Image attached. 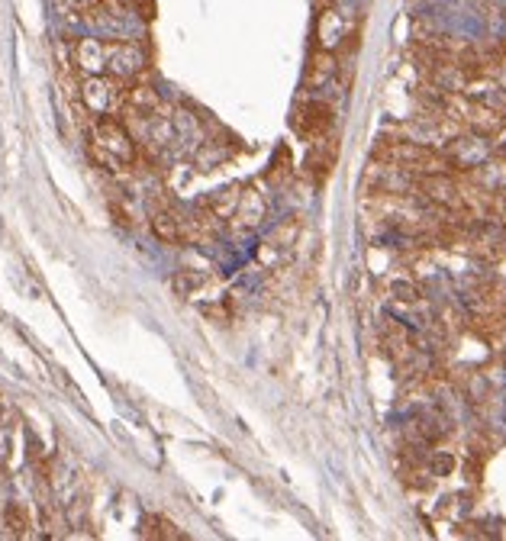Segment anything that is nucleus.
<instances>
[{
	"instance_id": "nucleus-1",
	"label": "nucleus",
	"mask_w": 506,
	"mask_h": 541,
	"mask_svg": "<svg viewBox=\"0 0 506 541\" xmlns=\"http://www.w3.org/2000/svg\"><path fill=\"white\" fill-rule=\"evenodd\" d=\"M91 155L100 168L117 174L136 165L139 149H136V139L129 136V129L117 116H97L91 126Z\"/></svg>"
},
{
	"instance_id": "nucleus-2",
	"label": "nucleus",
	"mask_w": 506,
	"mask_h": 541,
	"mask_svg": "<svg viewBox=\"0 0 506 541\" xmlns=\"http://www.w3.org/2000/svg\"><path fill=\"white\" fill-rule=\"evenodd\" d=\"M81 104L94 116H117L123 110V81L110 75H88L81 78Z\"/></svg>"
},
{
	"instance_id": "nucleus-3",
	"label": "nucleus",
	"mask_w": 506,
	"mask_h": 541,
	"mask_svg": "<svg viewBox=\"0 0 506 541\" xmlns=\"http://www.w3.org/2000/svg\"><path fill=\"white\" fill-rule=\"evenodd\" d=\"M149 58L146 49L139 46L136 39H113L107 42V75L117 81H136L142 71H146Z\"/></svg>"
},
{
	"instance_id": "nucleus-4",
	"label": "nucleus",
	"mask_w": 506,
	"mask_h": 541,
	"mask_svg": "<svg viewBox=\"0 0 506 541\" xmlns=\"http://www.w3.org/2000/svg\"><path fill=\"white\" fill-rule=\"evenodd\" d=\"M294 129L297 136L310 139V142H320L326 139V133L332 129V107L326 100H303L294 110Z\"/></svg>"
},
{
	"instance_id": "nucleus-5",
	"label": "nucleus",
	"mask_w": 506,
	"mask_h": 541,
	"mask_svg": "<svg viewBox=\"0 0 506 541\" xmlns=\"http://www.w3.org/2000/svg\"><path fill=\"white\" fill-rule=\"evenodd\" d=\"M71 65L81 71V78L107 75V42L94 33L78 36L75 46H71Z\"/></svg>"
},
{
	"instance_id": "nucleus-6",
	"label": "nucleus",
	"mask_w": 506,
	"mask_h": 541,
	"mask_svg": "<svg viewBox=\"0 0 506 541\" xmlns=\"http://www.w3.org/2000/svg\"><path fill=\"white\" fill-rule=\"evenodd\" d=\"M165 104L158 97L155 87L149 84H133L123 87V110L120 113H133V116H162Z\"/></svg>"
},
{
	"instance_id": "nucleus-7",
	"label": "nucleus",
	"mask_w": 506,
	"mask_h": 541,
	"mask_svg": "<svg viewBox=\"0 0 506 541\" xmlns=\"http://www.w3.org/2000/svg\"><path fill=\"white\" fill-rule=\"evenodd\" d=\"M152 232L168 245L187 242V213L175 207H158L152 210Z\"/></svg>"
},
{
	"instance_id": "nucleus-8",
	"label": "nucleus",
	"mask_w": 506,
	"mask_h": 541,
	"mask_svg": "<svg viewBox=\"0 0 506 541\" xmlns=\"http://www.w3.org/2000/svg\"><path fill=\"white\" fill-rule=\"evenodd\" d=\"M345 39H349V23H345L342 13L339 10H323L320 23H316V42H320V49L336 52Z\"/></svg>"
},
{
	"instance_id": "nucleus-9",
	"label": "nucleus",
	"mask_w": 506,
	"mask_h": 541,
	"mask_svg": "<svg viewBox=\"0 0 506 541\" xmlns=\"http://www.w3.org/2000/svg\"><path fill=\"white\" fill-rule=\"evenodd\" d=\"M4 529L10 538H33L36 532V522H33V509L30 503H20V500H13L4 506Z\"/></svg>"
},
{
	"instance_id": "nucleus-10",
	"label": "nucleus",
	"mask_w": 506,
	"mask_h": 541,
	"mask_svg": "<svg viewBox=\"0 0 506 541\" xmlns=\"http://www.w3.org/2000/svg\"><path fill=\"white\" fill-rule=\"evenodd\" d=\"M336 75V55L320 49L313 58H310V68H307V84L310 87H323L329 84V78Z\"/></svg>"
},
{
	"instance_id": "nucleus-11",
	"label": "nucleus",
	"mask_w": 506,
	"mask_h": 541,
	"mask_svg": "<svg viewBox=\"0 0 506 541\" xmlns=\"http://www.w3.org/2000/svg\"><path fill=\"white\" fill-rule=\"evenodd\" d=\"M262 216H265V203H262V197L255 194V190H245V194H239V200H236V219H242L245 226H255Z\"/></svg>"
},
{
	"instance_id": "nucleus-12",
	"label": "nucleus",
	"mask_w": 506,
	"mask_h": 541,
	"mask_svg": "<svg viewBox=\"0 0 506 541\" xmlns=\"http://www.w3.org/2000/svg\"><path fill=\"white\" fill-rule=\"evenodd\" d=\"M142 538H165V541H181L184 532H178L175 525L162 516H146L142 519Z\"/></svg>"
},
{
	"instance_id": "nucleus-13",
	"label": "nucleus",
	"mask_w": 506,
	"mask_h": 541,
	"mask_svg": "<svg viewBox=\"0 0 506 541\" xmlns=\"http://www.w3.org/2000/svg\"><path fill=\"white\" fill-rule=\"evenodd\" d=\"M62 4H65V10H91L94 4H97V0H62Z\"/></svg>"
}]
</instances>
